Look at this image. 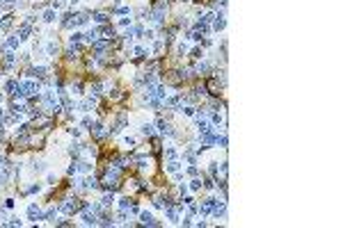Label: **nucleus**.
<instances>
[{
    "label": "nucleus",
    "instance_id": "2eb2a0df",
    "mask_svg": "<svg viewBox=\"0 0 343 228\" xmlns=\"http://www.w3.org/2000/svg\"><path fill=\"white\" fill-rule=\"evenodd\" d=\"M133 52H135L137 60H144V57H149V50H144V48H135Z\"/></svg>",
    "mask_w": 343,
    "mask_h": 228
},
{
    "label": "nucleus",
    "instance_id": "393cba45",
    "mask_svg": "<svg viewBox=\"0 0 343 228\" xmlns=\"http://www.w3.org/2000/svg\"><path fill=\"white\" fill-rule=\"evenodd\" d=\"M165 155H167V160H174V157H176V151H174V148H167Z\"/></svg>",
    "mask_w": 343,
    "mask_h": 228
},
{
    "label": "nucleus",
    "instance_id": "a878e982",
    "mask_svg": "<svg viewBox=\"0 0 343 228\" xmlns=\"http://www.w3.org/2000/svg\"><path fill=\"white\" fill-rule=\"evenodd\" d=\"M185 52H188V46H185V44H178V55H185Z\"/></svg>",
    "mask_w": 343,
    "mask_h": 228
},
{
    "label": "nucleus",
    "instance_id": "9d476101",
    "mask_svg": "<svg viewBox=\"0 0 343 228\" xmlns=\"http://www.w3.org/2000/svg\"><path fill=\"white\" fill-rule=\"evenodd\" d=\"M139 219H142V224H149V226H156V224H158V221L151 217L149 212H142V214H139Z\"/></svg>",
    "mask_w": 343,
    "mask_h": 228
},
{
    "label": "nucleus",
    "instance_id": "dca6fc26",
    "mask_svg": "<svg viewBox=\"0 0 343 228\" xmlns=\"http://www.w3.org/2000/svg\"><path fill=\"white\" fill-rule=\"evenodd\" d=\"M5 66H14V52H5Z\"/></svg>",
    "mask_w": 343,
    "mask_h": 228
},
{
    "label": "nucleus",
    "instance_id": "1a4fd4ad",
    "mask_svg": "<svg viewBox=\"0 0 343 228\" xmlns=\"http://www.w3.org/2000/svg\"><path fill=\"white\" fill-rule=\"evenodd\" d=\"M46 55H48V57H55V55H57V44H55V41H48V44H46Z\"/></svg>",
    "mask_w": 343,
    "mask_h": 228
},
{
    "label": "nucleus",
    "instance_id": "7ed1b4c3",
    "mask_svg": "<svg viewBox=\"0 0 343 228\" xmlns=\"http://www.w3.org/2000/svg\"><path fill=\"white\" fill-rule=\"evenodd\" d=\"M78 208H87V205H85V203H80L78 198H66V201L62 203V212H69V214L75 212Z\"/></svg>",
    "mask_w": 343,
    "mask_h": 228
},
{
    "label": "nucleus",
    "instance_id": "6ab92c4d",
    "mask_svg": "<svg viewBox=\"0 0 343 228\" xmlns=\"http://www.w3.org/2000/svg\"><path fill=\"white\" fill-rule=\"evenodd\" d=\"M94 19H96L98 23H105V21H108V14H103V11H96V14H94Z\"/></svg>",
    "mask_w": 343,
    "mask_h": 228
},
{
    "label": "nucleus",
    "instance_id": "39448f33",
    "mask_svg": "<svg viewBox=\"0 0 343 228\" xmlns=\"http://www.w3.org/2000/svg\"><path fill=\"white\" fill-rule=\"evenodd\" d=\"M28 217H30V221H39V219H44V214H41V210L32 203V205L28 208Z\"/></svg>",
    "mask_w": 343,
    "mask_h": 228
},
{
    "label": "nucleus",
    "instance_id": "cd10ccee",
    "mask_svg": "<svg viewBox=\"0 0 343 228\" xmlns=\"http://www.w3.org/2000/svg\"><path fill=\"white\" fill-rule=\"evenodd\" d=\"M192 57H195V60H199V57H201V50L195 48V50H192Z\"/></svg>",
    "mask_w": 343,
    "mask_h": 228
},
{
    "label": "nucleus",
    "instance_id": "a211bd4d",
    "mask_svg": "<svg viewBox=\"0 0 343 228\" xmlns=\"http://www.w3.org/2000/svg\"><path fill=\"white\" fill-rule=\"evenodd\" d=\"M55 217H57V210H48V212L44 214V219H46V221H55Z\"/></svg>",
    "mask_w": 343,
    "mask_h": 228
},
{
    "label": "nucleus",
    "instance_id": "20e7f679",
    "mask_svg": "<svg viewBox=\"0 0 343 228\" xmlns=\"http://www.w3.org/2000/svg\"><path fill=\"white\" fill-rule=\"evenodd\" d=\"M156 126H158V130L162 132V135H167V137H174V130H172V126L167 123L165 119H158V123H156Z\"/></svg>",
    "mask_w": 343,
    "mask_h": 228
},
{
    "label": "nucleus",
    "instance_id": "ddd939ff",
    "mask_svg": "<svg viewBox=\"0 0 343 228\" xmlns=\"http://www.w3.org/2000/svg\"><path fill=\"white\" fill-rule=\"evenodd\" d=\"M83 187H87V189H94V187H96V178L87 176V178L83 180Z\"/></svg>",
    "mask_w": 343,
    "mask_h": 228
},
{
    "label": "nucleus",
    "instance_id": "f8f14e48",
    "mask_svg": "<svg viewBox=\"0 0 343 228\" xmlns=\"http://www.w3.org/2000/svg\"><path fill=\"white\" fill-rule=\"evenodd\" d=\"M165 214H167V219H169V221H172V224H178V214H176V212H174V210H172L169 205H167V212H165Z\"/></svg>",
    "mask_w": 343,
    "mask_h": 228
},
{
    "label": "nucleus",
    "instance_id": "aec40b11",
    "mask_svg": "<svg viewBox=\"0 0 343 228\" xmlns=\"http://www.w3.org/2000/svg\"><path fill=\"white\" fill-rule=\"evenodd\" d=\"M5 183H7V169L2 167V169H0V187H2Z\"/></svg>",
    "mask_w": 343,
    "mask_h": 228
},
{
    "label": "nucleus",
    "instance_id": "bb28decb",
    "mask_svg": "<svg viewBox=\"0 0 343 228\" xmlns=\"http://www.w3.org/2000/svg\"><path fill=\"white\" fill-rule=\"evenodd\" d=\"M190 187H192V189H199V187H201V180H192V185H190Z\"/></svg>",
    "mask_w": 343,
    "mask_h": 228
},
{
    "label": "nucleus",
    "instance_id": "2f4dec72",
    "mask_svg": "<svg viewBox=\"0 0 343 228\" xmlns=\"http://www.w3.org/2000/svg\"><path fill=\"white\" fill-rule=\"evenodd\" d=\"M0 101H2V96H0Z\"/></svg>",
    "mask_w": 343,
    "mask_h": 228
},
{
    "label": "nucleus",
    "instance_id": "c756f323",
    "mask_svg": "<svg viewBox=\"0 0 343 228\" xmlns=\"http://www.w3.org/2000/svg\"><path fill=\"white\" fill-rule=\"evenodd\" d=\"M48 183H50V185H55V183H57V176H53V173H50V176H48Z\"/></svg>",
    "mask_w": 343,
    "mask_h": 228
},
{
    "label": "nucleus",
    "instance_id": "0eeeda50",
    "mask_svg": "<svg viewBox=\"0 0 343 228\" xmlns=\"http://www.w3.org/2000/svg\"><path fill=\"white\" fill-rule=\"evenodd\" d=\"M80 219H83V224H87V226H89V224L94 226V224H96V212H94V210H92V212L87 210V212H83V217H80Z\"/></svg>",
    "mask_w": 343,
    "mask_h": 228
},
{
    "label": "nucleus",
    "instance_id": "7c9ffc66",
    "mask_svg": "<svg viewBox=\"0 0 343 228\" xmlns=\"http://www.w3.org/2000/svg\"><path fill=\"white\" fill-rule=\"evenodd\" d=\"M0 116H2V110H0Z\"/></svg>",
    "mask_w": 343,
    "mask_h": 228
},
{
    "label": "nucleus",
    "instance_id": "4be33fe9",
    "mask_svg": "<svg viewBox=\"0 0 343 228\" xmlns=\"http://www.w3.org/2000/svg\"><path fill=\"white\" fill-rule=\"evenodd\" d=\"M142 132H144V135H153V126H151V123H144V126H142Z\"/></svg>",
    "mask_w": 343,
    "mask_h": 228
},
{
    "label": "nucleus",
    "instance_id": "6e6552de",
    "mask_svg": "<svg viewBox=\"0 0 343 228\" xmlns=\"http://www.w3.org/2000/svg\"><path fill=\"white\" fill-rule=\"evenodd\" d=\"M92 132H94V137H105V130H103V126L101 123H92Z\"/></svg>",
    "mask_w": 343,
    "mask_h": 228
},
{
    "label": "nucleus",
    "instance_id": "5701e85b",
    "mask_svg": "<svg viewBox=\"0 0 343 228\" xmlns=\"http://www.w3.org/2000/svg\"><path fill=\"white\" fill-rule=\"evenodd\" d=\"M9 25H11V16H7V19H2V23H0V27H2V30H7Z\"/></svg>",
    "mask_w": 343,
    "mask_h": 228
},
{
    "label": "nucleus",
    "instance_id": "b1692460",
    "mask_svg": "<svg viewBox=\"0 0 343 228\" xmlns=\"http://www.w3.org/2000/svg\"><path fill=\"white\" fill-rule=\"evenodd\" d=\"M101 203H103V205H110V203H112V194L103 196V198H101Z\"/></svg>",
    "mask_w": 343,
    "mask_h": 228
},
{
    "label": "nucleus",
    "instance_id": "f03ea898",
    "mask_svg": "<svg viewBox=\"0 0 343 228\" xmlns=\"http://www.w3.org/2000/svg\"><path fill=\"white\" fill-rule=\"evenodd\" d=\"M44 105L48 107V112H60V103L55 98V91H44Z\"/></svg>",
    "mask_w": 343,
    "mask_h": 228
},
{
    "label": "nucleus",
    "instance_id": "f257e3e1",
    "mask_svg": "<svg viewBox=\"0 0 343 228\" xmlns=\"http://www.w3.org/2000/svg\"><path fill=\"white\" fill-rule=\"evenodd\" d=\"M165 16H167V5L160 0V2H156V7H153V11L149 14V19L153 21V23H158V25H160V23L165 21Z\"/></svg>",
    "mask_w": 343,
    "mask_h": 228
},
{
    "label": "nucleus",
    "instance_id": "9b49d317",
    "mask_svg": "<svg viewBox=\"0 0 343 228\" xmlns=\"http://www.w3.org/2000/svg\"><path fill=\"white\" fill-rule=\"evenodd\" d=\"M178 169H181V162H178L176 157H174V160H169V162H167V171H172V173H174V171H178Z\"/></svg>",
    "mask_w": 343,
    "mask_h": 228
},
{
    "label": "nucleus",
    "instance_id": "4468645a",
    "mask_svg": "<svg viewBox=\"0 0 343 228\" xmlns=\"http://www.w3.org/2000/svg\"><path fill=\"white\" fill-rule=\"evenodd\" d=\"M44 21H46V23H53V21H55V9L44 11Z\"/></svg>",
    "mask_w": 343,
    "mask_h": 228
},
{
    "label": "nucleus",
    "instance_id": "423d86ee",
    "mask_svg": "<svg viewBox=\"0 0 343 228\" xmlns=\"http://www.w3.org/2000/svg\"><path fill=\"white\" fill-rule=\"evenodd\" d=\"M94 105H96V98L89 96V98H85V101L80 103V110H83V112H89V110H94Z\"/></svg>",
    "mask_w": 343,
    "mask_h": 228
},
{
    "label": "nucleus",
    "instance_id": "c85d7f7f",
    "mask_svg": "<svg viewBox=\"0 0 343 228\" xmlns=\"http://www.w3.org/2000/svg\"><path fill=\"white\" fill-rule=\"evenodd\" d=\"M124 142H126V146H133V144H135V139H133V137H126Z\"/></svg>",
    "mask_w": 343,
    "mask_h": 228
},
{
    "label": "nucleus",
    "instance_id": "f3484780",
    "mask_svg": "<svg viewBox=\"0 0 343 228\" xmlns=\"http://www.w3.org/2000/svg\"><path fill=\"white\" fill-rule=\"evenodd\" d=\"M19 41H21V39H19V34H14V37H9V39H7V46H9V48H16V46H19Z\"/></svg>",
    "mask_w": 343,
    "mask_h": 228
},
{
    "label": "nucleus",
    "instance_id": "412c9836",
    "mask_svg": "<svg viewBox=\"0 0 343 228\" xmlns=\"http://www.w3.org/2000/svg\"><path fill=\"white\" fill-rule=\"evenodd\" d=\"M131 205H133L131 198H121V210H131Z\"/></svg>",
    "mask_w": 343,
    "mask_h": 228
}]
</instances>
